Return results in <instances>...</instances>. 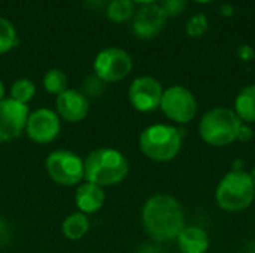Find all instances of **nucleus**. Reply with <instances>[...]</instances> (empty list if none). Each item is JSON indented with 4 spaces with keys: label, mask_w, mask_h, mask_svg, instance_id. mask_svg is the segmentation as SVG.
Listing matches in <instances>:
<instances>
[{
    "label": "nucleus",
    "mask_w": 255,
    "mask_h": 253,
    "mask_svg": "<svg viewBox=\"0 0 255 253\" xmlns=\"http://www.w3.org/2000/svg\"><path fill=\"white\" fill-rule=\"evenodd\" d=\"M255 198V186L245 170L229 171L218 183L215 200L220 209L238 213L248 209Z\"/></svg>",
    "instance_id": "4"
},
{
    "label": "nucleus",
    "mask_w": 255,
    "mask_h": 253,
    "mask_svg": "<svg viewBox=\"0 0 255 253\" xmlns=\"http://www.w3.org/2000/svg\"><path fill=\"white\" fill-rule=\"evenodd\" d=\"M18 43L16 30L12 22L3 16H0V55L13 49Z\"/></svg>",
    "instance_id": "21"
},
{
    "label": "nucleus",
    "mask_w": 255,
    "mask_h": 253,
    "mask_svg": "<svg viewBox=\"0 0 255 253\" xmlns=\"http://www.w3.org/2000/svg\"><path fill=\"white\" fill-rule=\"evenodd\" d=\"M182 204L172 195H152L142 209V222L148 236L158 242H170L184 230Z\"/></svg>",
    "instance_id": "1"
},
{
    "label": "nucleus",
    "mask_w": 255,
    "mask_h": 253,
    "mask_svg": "<svg viewBox=\"0 0 255 253\" xmlns=\"http://www.w3.org/2000/svg\"><path fill=\"white\" fill-rule=\"evenodd\" d=\"M84 88H85V92L91 97H99L102 92H103V81L99 79L96 75L93 76H88L85 84H84Z\"/></svg>",
    "instance_id": "24"
},
{
    "label": "nucleus",
    "mask_w": 255,
    "mask_h": 253,
    "mask_svg": "<svg viewBox=\"0 0 255 253\" xmlns=\"http://www.w3.org/2000/svg\"><path fill=\"white\" fill-rule=\"evenodd\" d=\"M57 115L67 122H79L82 121L90 109V103L85 94L76 89H66L60 95H57L55 101Z\"/></svg>",
    "instance_id": "13"
},
{
    "label": "nucleus",
    "mask_w": 255,
    "mask_h": 253,
    "mask_svg": "<svg viewBox=\"0 0 255 253\" xmlns=\"http://www.w3.org/2000/svg\"><path fill=\"white\" fill-rule=\"evenodd\" d=\"M238 57H239V60H242V61H245V63L253 61L255 57L254 48H253L251 45H247V43L241 45V46L238 48Z\"/></svg>",
    "instance_id": "25"
},
{
    "label": "nucleus",
    "mask_w": 255,
    "mask_h": 253,
    "mask_svg": "<svg viewBox=\"0 0 255 253\" xmlns=\"http://www.w3.org/2000/svg\"><path fill=\"white\" fill-rule=\"evenodd\" d=\"M43 88L49 94L60 95L67 89V76L58 69H51L43 76Z\"/></svg>",
    "instance_id": "19"
},
{
    "label": "nucleus",
    "mask_w": 255,
    "mask_h": 253,
    "mask_svg": "<svg viewBox=\"0 0 255 253\" xmlns=\"http://www.w3.org/2000/svg\"><path fill=\"white\" fill-rule=\"evenodd\" d=\"M75 201L81 213H96L97 210L102 209L105 203V192L100 186L85 182L82 183L75 195Z\"/></svg>",
    "instance_id": "15"
},
{
    "label": "nucleus",
    "mask_w": 255,
    "mask_h": 253,
    "mask_svg": "<svg viewBox=\"0 0 255 253\" xmlns=\"http://www.w3.org/2000/svg\"><path fill=\"white\" fill-rule=\"evenodd\" d=\"M161 7L167 16H178L187 9V0H166L163 1Z\"/></svg>",
    "instance_id": "23"
},
{
    "label": "nucleus",
    "mask_w": 255,
    "mask_h": 253,
    "mask_svg": "<svg viewBox=\"0 0 255 253\" xmlns=\"http://www.w3.org/2000/svg\"><path fill=\"white\" fill-rule=\"evenodd\" d=\"M1 100H4V85H3V82L0 81V101Z\"/></svg>",
    "instance_id": "31"
},
{
    "label": "nucleus",
    "mask_w": 255,
    "mask_h": 253,
    "mask_svg": "<svg viewBox=\"0 0 255 253\" xmlns=\"http://www.w3.org/2000/svg\"><path fill=\"white\" fill-rule=\"evenodd\" d=\"M235 113L244 124L255 122V85L245 86L235 100Z\"/></svg>",
    "instance_id": "16"
},
{
    "label": "nucleus",
    "mask_w": 255,
    "mask_h": 253,
    "mask_svg": "<svg viewBox=\"0 0 255 253\" xmlns=\"http://www.w3.org/2000/svg\"><path fill=\"white\" fill-rule=\"evenodd\" d=\"M46 171L55 183L72 186L84 177V161L73 152L55 151L46 158Z\"/></svg>",
    "instance_id": "8"
},
{
    "label": "nucleus",
    "mask_w": 255,
    "mask_h": 253,
    "mask_svg": "<svg viewBox=\"0 0 255 253\" xmlns=\"http://www.w3.org/2000/svg\"><path fill=\"white\" fill-rule=\"evenodd\" d=\"M166 19L167 15L160 4H143L137 12H134L133 33L142 40H149L163 30Z\"/></svg>",
    "instance_id": "12"
},
{
    "label": "nucleus",
    "mask_w": 255,
    "mask_h": 253,
    "mask_svg": "<svg viewBox=\"0 0 255 253\" xmlns=\"http://www.w3.org/2000/svg\"><path fill=\"white\" fill-rule=\"evenodd\" d=\"M163 92V85L155 78L139 76L128 88V100L137 112L148 113L160 107Z\"/></svg>",
    "instance_id": "9"
},
{
    "label": "nucleus",
    "mask_w": 255,
    "mask_h": 253,
    "mask_svg": "<svg viewBox=\"0 0 255 253\" xmlns=\"http://www.w3.org/2000/svg\"><path fill=\"white\" fill-rule=\"evenodd\" d=\"M136 253H164V251L155 245H143L136 251Z\"/></svg>",
    "instance_id": "27"
},
{
    "label": "nucleus",
    "mask_w": 255,
    "mask_h": 253,
    "mask_svg": "<svg viewBox=\"0 0 255 253\" xmlns=\"http://www.w3.org/2000/svg\"><path fill=\"white\" fill-rule=\"evenodd\" d=\"M253 137V130L248 124H244L242 130H241V134H239V140L241 142H248L250 139Z\"/></svg>",
    "instance_id": "28"
},
{
    "label": "nucleus",
    "mask_w": 255,
    "mask_h": 253,
    "mask_svg": "<svg viewBox=\"0 0 255 253\" xmlns=\"http://www.w3.org/2000/svg\"><path fill=\"white\" fill-rule=\"evenodd\" d=\"M244 122L229 107H214L206 112L199 122L202 140L214 148H224L239 140Z\"/></svg>",
    "instance_id": "3"
},
{
    "label": "nucleus",
    "mask_w": 255,
    "mask_h": 253,
    "mask_svg": "<svg viewBox=\"0 0 255 253\" xmlns=\"http://www.w3.org/2000/svg\"><path fill=\"white\" fill-rule=\"evenodd\" d=\"M133 70L130 54L121 48H106L94 60V75L103 82H118L126 79Z\"/></svg>",
    "instance_id": "7"
},
{
    "label": "nucleus",
    "mask_w": 255,
    "mask_h": 253,
    "mask_svg": "<svg viewBox=\"0 0 255 253\" xmlns=\"http://www.w3.org/2000/svg\"><path fill=\"white\" fill-rule=\"evenodd\" d=\"M139 146L142 154L152 161H172L182 148V131L167 124L151 125L142 131Z\"/></svg>",
    "instance_id": "5"
},
{
    "label": "nucleus",
    "mask_w": 255,
    "mask_h": 253,
    "mask_svg": "<svg viewBox=\"0 0 255 253\" xmlns=\"http://www.w3.org/2000/svg\"><path fill=\"white\" fill-rule=\"evenodd\" d=\"M25 130L33 142L40 145L49 143L60 134V118L49 109H39L28 115Z\"/></svg>",
    "instance_id": "11"
},
{
    "label": "nucleus",
    "mask_w": 255,
    "mask_h": 253,
    "mask_svg": "<svg viewBox=\"0 0 255 253\" xmlns=\"http://www.w3.org/2000/svg\"><path fill=\"white\" fill-rule=\"evenodd\" d=\"M176 239L182 253H206L211 246L208 233L199 227H184Z\"/></svg>",
    "instance_id": "14"
},
{
    "label": "nucleus",
    "mask_w": 255,
    "mask_h": 253,
    "mask_svg": "<svg viewBox=\"0 0 255 253\" xmlns=\"http://www.w3.org/2000/svg\"><path fill=\"white\" fill-rule=\"evenodd\" d=\"M90 230V221L84 213H73L63 222V234L70 240L82 239Z\"/></svg>",
    "instance_id": "17"
},
{
    "label": "nucleus",
    "mask_w": 255,
    "mask_h": 253,
    "mask_svg": "<svg viewBox=\"0 0 255 253\" xmlns=\"http://www.w3.org/2000/svg\"><path fill=\"white\" fill-rule=\"evenodd\" d=\"M108 18L115 24H123L134 16V3L131 0H111L106 7Z\"/></svg>",
    "instance_id": "18"
},
{
    "label": "nucleus",
    "mask_w": 255,
    "mask_h": 253,
    "mask_svg": "<svg viewBox=\"0 0 255 253\" xmlns=\"http://www.w3.org/2000/svg\"><path fill=\"white\" fill-rule=\"evenodd\" d=\"M127 173L128 163L117 149H96L84 161V179L100 188L123 182Z\"/></svg>",
    "instance_id": "2"
},
{
    "label": "nucleus",
    "mask_w": 255,
    "mask_h": 253,
    "mask_svg": "<svg viewBox=\"0 0 255 253\" xmlns=\"http://www.w3.org/2000/svg\"><path fill=\"white\" fill-rule=\"evenodd\" d=\"M10 239V230H9V225L0 218V248L4 246Z\"/></svg>",
    "instance_id": "26"
},
{
    "label": "nucleus",
    "mask_w": 255,
    "mask_h": 253,
    "mask_svg": "<svg viewBox=\"0 0 255 253\" xmlns=\"http://www.w3.org/2000/svg\"><path fill=\"white\" fill-rule=\"evenodd\" d=\"M28 119V106L12 98L0 101V142L16 139Z\"/></svg>",
    "instance_id": "10"
},
{
    "label": "nucleus",
    "mask_w": 255,
    "mask_h": 253,
    "mask_svg": "<svg viewBox=\"0 0 255 253\" xmlns=\"http://www.w3.org/2000/svg\"><path fill=\"white\" fill-rule=\"evenodd\" d=\"M163 1H166V0H163Z\"/></svg>",
    "instance_id": "34"
},
{
    "label": "nucleus",
    "mask_w": 255,
    "mask_h": 253,
    "mask_svg": "<svg viewBox=\"0 0 255 253\" xmlns=\"http://www.w3.org/2000/svg\"><path fill=\"white\" fill-rule=\"evenodd\" d=\"M250 176H251V179H253V183H254V186H255V167L253 169V171L250 173Z\"/></svg>",
    "instance_id": "33"
},
{
    "label": "nucleus",
    "mask_w": 255,
    "mask_h": 253,
    "mask_svg": "<svg viewBox=\"0 0 255 253\" xmlns=\"http://www.w3.org/2000/svg\"><path fill=\"white\" fill-rule=\"evenodd\" d=\"M208 28H209L208 16H206L205 13H202V12L193 15V16L187 21V24H185V31H187V34H188L190 37H194V39L202 37V36L208 31Z\"/></svg>",
    "instance_id": "22"
},
{
    "label": "nucleus",
    "mask_w": 255,
    "mask_h": 253,
    "mask_svg": "<svg viewBox=\"0 0 255 253\" xmlns=\"http://www.w3.org/2000/svg\"><path fill=\"white\" fill-rule=\"evenodd\" d=\"M133 3H139V4H151V3H154L155 0H131Z\"/></svg>",
    "instance_id": "30"
},
{
    "label": "nucleus",
    "mask_w": 255,
    "mask_h": 253,
    "mask_svg": "<svg viewBox=\"0 0 255 253\" xmlns=\"http://www.w3.org/2000/svg\"><path fill=\"white\" fill-rule=\"evenodd\" d=\"M160 107L169 119L178 124H188L196 118L199 104L190 89L181 85H173L164 89Z\"/></svg>",
    "instance_id": "6"
},
{
    "label": "nucleus",
    "mask_w": 255,
    "mask_h": 253,
    "mask_svg": "<svg viewBox=\"0 0 255 253\" xmlns=\"http://www.w3.org/2000/svg\"><path fill=\"white\" fill-rule=\"evenodd\" d=\"M193 1H196V3H199V4H206V3H211V1H214V0H193Z\"/></svg>",
    "instance_id": "32"
},
{
    "label": "nucleus",
    "mask_w": 255,
    "mask_h": 253,
    "mask_svg": "<svg viewBox=\"0 0 255 253\" xmlns=\"http://www.w3.org/2000/svg\"><path fill=\"white\" fill-rule=\"evenodd\" d=\"M34 94H36L34 84L25 78L15 81L10 86V98L22 104H27L34 97Z\"/></svg>",
    "instance_id": "20"
},
{
    "label": "nucleus",
    "mask_w": 255,
    "mask_h": 253,
    "mask_svg": "<svg viewBox=\"0 0 255 253\" xmlns=\"http://www.w3.org/2000/svg\"><path fill=\"white\" fill-rule=\"evenodd\" d=\"M220 13H221L223 16H226V18L233 16V15H235V7H233V4H230V3L221 4V6H220Z\"/></svg>",
    "instance_id": "29"
}]
</instances>
